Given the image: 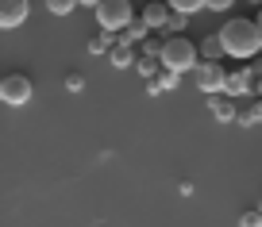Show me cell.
Masks as SVG:
<instances>
[{"label": "cell", "mask_w": 262, "mask_h": 227, "mask_svg": "<svg viewBox=\"0 0 262 227\" xmlns=\"http://www.w3.org/2000/svg\"><path fill=\"white\" fill-rule=\"evenodd\" d=\"M216 35H220L224 50H228L231 58H243V62L262 50V31H258V24H254V19H247V16H231Z\"/></svg>", "instance_id": "6da1fadb"}, {"label": "cell", "mask_w": 262, "mask_h": 227, "mask_svg": "<svg viewBox=\"0 0 262 227\" xmlns=\"http://www.w3.org/2000/svg\"><path fill=\"white\" fill-rule=\"evenodd\" d=\"M158 58H162V70H173V73H185V70H196L201 65V47L185 35H170V39L158 47Z\"/></svg>", "instance_id": "7a4b0ae2"}, {"label": "cell", "mask_w": 262, "mask_h": 227, "mask_svg": "<svg viewBox=\"0 0 262 227\" xmlns=\"http://www.w3.org/2000/svg\"><path fill=\"white\" fill-rule=\"evenodd\" d=\"M100 31H123L127 24H135V4L131 0H104L97 8Z\"/></svg>", "instance_id": "3957f363"}, {"label": "cell", "mask_w": 262, "mask_h": 227, "mask_svg": "<svg viewBox=\"0 0 262 227\" xmlns=\"http://www.w3.org/2000/svg\"><path fill=\"white\" fill-rule=\"evenodd\" d=\"M31 97H35V85H31V77H27V73H8V77L0 81V100H4L8 108L31 104Z\"/></svg>", "instance_id": "277c9868"}, {"label": "cell", "mask_w": 262, "mask_h": 227, "mask_svg": "<svg viewBox=\"0 0 262 227\" xmlns=\"http://www.w3.org/2000/svg\"><path fill=\"white\" fill-rule=\"evenodd\" d=\"M193 73H196V89H201V93H208V97L224 93V81H228V70H220V62H201Z\"/></svg>", "instance_id": "5b68a950"}, {"label": "cell", "mask_w": 262, "mask_h": 227, "mask_svg": "<svg viewBox=\"0 0 262 227\" xmlns=\"http://www.w3.org/2000/svg\"><path fill=\"white\" fill-rule=\"evenodd\" d=\"M254 81H258V77H254V70H231L228 81H224V93H228V97H251V93H254Z\"/></svg>", "instance_id": "8992f818"}, {"label": "cell", "mask_w": 262, "mask_h": 227, "mask_svg": "<svg viewBox=\"0 0 262 227\" xmlns=\"http://www.w3.org/2000/svg\"><path fill=\"white\" fill-rule=\"evenodd\" d=\"M31 12V0H0V27H19Z\"/></svg>", "instance_id": "52a82bcc"}, {"label": "cell", "mask_w": 262, "mask_h": 227, "mask_svg": "<svg viewBox=\"0 0 262 227\" xmlns=\"http://www.w3.org/2000/svg\"><path fill=\"white\" fill-rule=\"evenodd\" d=\"M170 16H173V8L166 4V0H147L143 12H139V19L150 27V31H155V27H166V24H170Z\"/></svg>", "instance_id": "ba28073f"}, {"label": "cell", "mask_w": 262, "mask_h": 227, "mask_svg": "<svg viewBox=\"0 0 262 227\" xmlns=\"http://www.w3.org/2000/svg\"><path fill=\"white\" fill-rule=\"evenodd\" d=\"M208 108H212V116H216V120H224V123L239 120V108H235V97H228V93H216V97L208 100Z\"/></svg>", "instance_id": "9c48e42d"}, {"label": "cell", "mask_w": 262, "mask_h": 227, "mask_svg": "<svg viewBox=\"0 0 262 227\" xmlns=\"http://www.w3.org/2000/svg\"><path fill=\"white\" fill-rule=\"evenodd\" d=\"M224 54H228V50H224L220 35H208V39L201 42V62H220Z\"/></svg>", "instance_id": "30bf717a"}, {"label": "cell", "mask_w": 262, "mask_h": 227, "mask_svg": "<svg viewBox=\"0 0 262 227\" xmlns=\"http://www.w3.org/2000/svg\"><path fill=\"white\" fill-rule=\"evenodd\" d=\"M135 70H139L147 81H155V77H162V58L158 54H143L139 62H135Z\"/></svg>", "instance_id": "8fae6325"}, {"label": "cell", "mask_w": 262, "mask_h": 227, "mask_svg": "<svg viewBox=\"0 0 262 227\" xmlns=\"http://www.w3.org/2000/svg\"><path fill=\"white\" fill-rule=\"evenodd\" d=\"M108 62H112L116 70H123V65H131V62H139V58L131 54V47H127V42H116V47L108 50Z\"/></svg>", "instance_id": "7c38bea8"}, {"label": "cell", "mask_w": 262, "mask_h": 227, "mask_svg": "<svg viewBox=\"0 0 262 227\" xmlns=\"http://www.w3.org/2000/svg\"><path fill=\"white\" fill-rule=\"evenodd\" d=\"M147 31H150V27L143 24V19H135V24H127L120 31V42H139V39H147Z\"/></svg>", "instance_id": "4fadbf2b"}, {"label": "cell", "mask_w": 262, "mask_h": 227, "mask_svg": "<svg viewBox=\"0 0 262 227\" xmlns=\"http://www.w3.org/2000/svg\"><path fill=\"white\" fill-rule=\"evenodd\" d=\"M116 47V39H112V31H100L97 39L89 42V54H108V50Z\"/></svg>", "instance_id": "5bb4252c"}, {"label": "cell", "mask_w": 262, "mask_h": 227, "mask_svg": "<svg viewBox=\"0 0 262 227\" xmlns=\"http://www.w3.org/2000/svg\"><path fill=\"white\" fill-rule=\"evenodd\" d=\"M173 12H181V16H193V12H201L205 8V0H166Z\"/></svg>", "instance_id": "9a60e30c"}, {"label": "cell", "mask_w": 262, "mask_h": 227, "mask_svg": "<svg viewBox=\"0 0 262 227\" xmlns=\"http://www.w3.org/2000/svg\"><path fill=\"white\" fill-rule=\"evenodd\" d=\"M77 4H81V0H47V12L50 16H70Z\"/></svg>", "instance_id": "2e32d148"}, {"label": "cell", "mask_w": 262, "mask_h": 227, "mask_svg": "<svg viewBox=\"0 0 262 227\" xmlns=\"http://www.w3.org/2000/svg\"><path fill=\"white\" fill-rule=\"evenodd\" d=\"M239 123H243V127H251V123H262V100H258V104H247L243 112H239Z\"/></svg>", "instance_id": "e0dca14e"}, {"label": "cell", "mask_w": 262, "mask_h": 227, "mask_svg": "<svg viewBox=\"0 0 262 227\" xmlns=\"http://www.w3.org/2000/svg\"><path fill=\"white\" fill-rule=\"evenodd\" d=\"M239 227H262V212H258V208L243 212V216H239Z\"/></svg>", "instance_id": "ac0fdd59"}, {"label": "cell", "mask_w": 262, "mask_h": 227, "mask_svg": "<svg viewBox=\"0 0 262 227\" xmlns=\"http://www.w3.org/2000/svg\"><path fill=\"white\" fill-rule=\"evenodd\" d=\"M185 24H189V16H181V12H173V16H170V24H166V27H170L173 35H181V31H185Z\"/></svg>", "instance_id": "d6986e66"}, {"label": "cell", "mask_w": 262, "mask_h": 227, "mask_svg": "<svg viewBox=\"0 0 262 227\" xmlns=\"http://www.w3.org/2000/svg\"><path fill=\"white\" fill-rule=\"evenodd\" d=\"M205 8H212V12H231V8H235V0H205Z\"/></svg>", "instance_id": "ffe728a7"}, {"label": "cell", "mask_w": 262, "mask_h": 227, "mask_svg": "<svg viewBox=\"0 0 262 227\" xmlns=\"http://www.w3.org/2000/svg\"><path fill=\"white\" fill-rule=\"evenodd\" d=\"M158 85H162V89H173V85H178V73H173V70H166L162 77H158Z\"/></svg>", "instance_id": "44dd1931"}, {"label": "cell", "mask_w": 262, "mask_h": 227, "mask_svg": "<svg viewBox=\"0 0 262 227\" xmlns=\"http://www.w3.org/2000/svg\"><path fill=\"white\" fill-rule=\"evenodd\" d=\"M85 8H100V4H104V0H81Z\"/></svg>", "instance_id": "7402d4cb"}, {"label": "cell", "mask_w": 262, "mask_h": 227, "mask_svg": "<svg viewBox=\"0 0 262 227\" xmlns=\"http://www.w3.org/2000/svg\"><path fill=\"white\" fill-rule=\"evenodd\" d=\"M254 93H258V100H262V77H258V81H254Z\"/></svg>", "instance_id": "603a6c76"}, {"label": "cell", "mask_w": 262, "mask_h": 227, "mask_svg": "<svg viewBox=\"0 0 262 227\" xmlns=\"http://www.w3.org/2000/svg\"><path fill=\"white\" fill-rule=\"evenodd\" d=\"M254 24H258V31H262V12H258V16H254Z\"/></svg>", "instance_id": "cb8c5ba5"}, {"label": "cell", "mask_w": 262, "mask_h": 227, "mask_svg": "<svg viewBox=\"0 0 262 227\" xmlns=\"http://www.w3.org/2000/svg\"><path fill=\"white\" fill-rule=\"evenodd\" d=\"M251 4H262V0H251Z\"/></svg>", "instance_id": "d4e9b609"}]
</instances>
